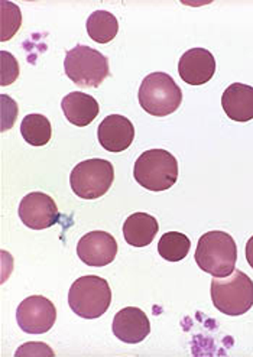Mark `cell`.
<instances>
[{
	"label": "cell",
	"mask_w": 253,
	"mask_h": 357,
	"mask_svg": "<svg viewBox=\"0 0 253 357\" xmlns=\"http://www.w3.org/2000/svg\"><path fill=\"white\" fill-rule=\"evenodd\" d=\"M77 255L87 266L102 268L114 261L118 255V242L107 231H90L77 245Z\"/></svg>",
	"instance_id": "30bf717a"
},
{
	"label": "cell",
	"mask_w": 253,
	"mask_h": 357,
	"mask_svg": "<svg viewBox=\"0 0 253 357\" xmlns=\"http://www.w3.org/2000/svg\"><path fill=\"white\" fill-rule=\"evenodd\" d=\"M211 301L226 315H243L253 307V281L236 269L229 276L213 278Z\"/></svg>",
	"instance_id": "7a4b0ae2"
},
{
	"label": "cell",
	"mask_w": 253,
	"mask_h": 357,
	"mask_svg": "<svg viewBox=\"0 0 253 357\" xmlns=\"http://www.w3.org/2000/svg\"><path fill=\"white\" fill-rule=\"evenodd\" d=\"M246 259H247V264L253 269V236L250 237V239L246 243Z\"/></svg>",
	"instance_id": "cb8c5ba5"
},
{
	"label": "cell",
	"mask_w": 253,
	"mask_h": 357,
	"mask_svg": "<svg viewBox=\"0 0 253 357\" xmlns=\"http://www.w3.org/2000/svg\"><path fill=\"white\" fill-rule=\"evenodd\" d=\"M112 304L109 282L100 276L86 275L77 280L68 291V305L82 319L94 320L102 317Z\"/></svg>",
	"instance_id": "277c9868"
},
{
	"label": "cell",
	"mask_w": 253,
	"mask_h": 357,
	"mask_svg": "<svg viewBox=\"0 0 253 357\" xmlns=\"http://www.w3.org/2000/svg\"><path fill=\"white\" fill-rule=\"evenodd\" d=\"M216 73V59L204 48H192L184 52L178 63V74L190 86L208 83Z\"/></svg>",
	"instance_id": "8fae6325"
},
{
	"label": "cell",
	"mask_w": 253,
	"mask_h": 357,
	"mask_svg": "<svg viewBox=\"0 0 253 357\" xmlns=\"http://www.w3.org/2000/svg\"><path fill=\"white\" fill-rule=\"evenodd\" d=\"M61 107L67 121L79 128L89 126L100 112L99 103H97L95 98L80 91H72L67 94L63 98Z\"/></svg>",
	"instance_id": "9a60e30c"
},
{
	"label": "cell",
	"mask_w": 253,
	"mask_h": 357,
	"mask_svg": "<svg viewBox=\"0 0 253 357\" xmlns=\"http://www.w3.org/2000/svg\"><path fill=\"white\" fill-rule=\"evenodd\" d=\"M15 356H54V351L45 343H26L17 349Z\"/></svg>",
	"instance_id": "603a6c76"
},
{
	"label": "cell",
	"mask_w": 253,
	"mask_h": 357,
	"mask_svg": "<svg viewBox=\"0 0 253 357\" xmlns=\"http://www.w3.org/2000/svg\"><path fill=\"white\" fill-rule=\"evenodd\" d=\"M133 176L136 183L149 191H165L178 180V162L165 149H149L135 162Z\"/></svg>",
	"instance_id": "3957f363"
},
{
	"label": "cell",
	"mask_w": 253,
	"mask_h": 357,
	"mask_svg": "<svg viewBox=\"0 0 253 357\" xmlns=\"http://www.w3.org/2000/svg\"><path fill=\"white\" fill-rule=\"evenodd\" d=\"M55 320V305L43 295L28 296L16 310L17 326L28 334H44L49 331Z\"/></svg>",
	"instance_id": "ba28073f"
},
{
	"label": "cell",
	"mask_w": 253,
	"mask_h": 357,
	"mask_svg": "<svg viewBox=\"0 0 253 357\" xmlns=\"http://www.w3.org/2000/svg\"><path fill=\"white\" fill-rule=\"evenodd\" d=\"M0 61H2V82L0 84L9 86L15 83L19 75V64L16 58L8 51H2L0 52Z\"/></svg>",
	"instance_id": "44dd1931"
},
{
	"label": "cell",
	"mask_w": 253,
	"mask_h": 357,
	"mask_svg": "<svg viewBox=\"0 0 253 357\" xmlns=\"http://www.w3.org/2000/svg\"><path fill=\"white\" fill-rule=\"evenodd\" d=\"M97 137L109 152L126 151L135 139V126L128 117L121 114H110L99 125Z\"/></svg>",
	"instance_id": "4fadbf2b"
},
{
	"label": "cell",
	"mask_w": 253,
	"mask_h": 357,
	"mask_svg": "<svg viewBox=\"0 0 253 357\" xmlns=\"http://www.w3.org/2000/svg\"><path fill=\"white\" fill-rule=\"evenodd\" d=\"M114 181L112 162L100 158L87 160L75 165L70 175L71 190L83 200H95L103 197Z\"/></svg>",
	"instance_id": "52a82bcc"
},
{
	"label": "cell",
	"mask_w": 253,
	"mask_h": 357,
	"mask_svg": "<svg viewBox=\"0 0 253 357\" xmlns=\"http://www.w3.org/2000/svg\"><path fill=\"white\" fill-rule=\"evenodd\" d=\"M160 230V225L153 215L148 213H135L129 215L123 225L126 243L133 248H145L151 245Z\"/></svg>",
	"instance_id": "2e32d148"
},
{
	"label": "cell",
	"mask_w": 253,
	"mask_h": 357,
	"mask_svg": "<svg viewBox=\"0 0 253 357\" xmlns=\"http://www.w3.org/2000/svg\"><path fill=\"white\" fill-rule=\"evenodd\" d=\"M64 70L74 84L84 89L99 87L110 74L107 56L87 45H77L67 52Z\"/></svg>",
	"instance_id": "8992f818"
},
{
	"label": "cell",
	"mask_w": 253,
	"mask_h": 357,
	"mask_svg": "<svg viewBox=\"0 0 253 357\" xmlns=\"http://www.w3.org/2000/svg\"><path fill=\"white\" fill-rule=\"evenodd\" d=\"M2 112H3V117H2V132L10 129L16 121L17 116V106L15 103L13 98L8 97L6 94H2Z\"/></svg>",
	"instance_id": "7402d4cb"
},
{
	"label": "cell",
	"mask_w": 253,
	"mask_h": 357,
	"mask_svg": "<svg viewBox=\"0 0 253 357\" xmlns=\"http://www.w3.org/2000/svg\"><path fill=\"white\" fill-rule=\"evenodd\" d=\"M224 113L235 122H249L253 119V87L242 83L230 84L222 97Z\"/></svg>",
	"instance_id": "5bb4252c"
},
{
	"label": "cell",
	"mask_w": 253,
	"mask_h": 357,
	"mask_svg": "<svg viewBox=\"0 0 253 357\" xmlns=\"http://www.w3.org/2000/svg\"><path fill=\"white\" fill-rule=\"evenodd\" d=\"M194 257L200 269L211 276H229L236 266L238 246L229 233L207 231L200 237Z\"/></svg>",
	"instance_id": "6da1fadb"
},
{
	"label": "cell",
	"mask_w": 253,
	"mask_h": 357,
	"mask_svg": "<svg viewBox=\"0 0 253 357\" xmlns=\"http://www.w3.org/2000/svg\"><path fill=\"white\" fill-rule=\"evenodd\" d=\"M21 135L26 144L32 146H44L49 142V139L52 136L51 122L44 114H28L22 121Z\"/></svg>",
	"instance_id": "ac0fdd59"
},
{
	"label": "cell",
	"mask_w": 253,
	"mask_h": 357,
	"mask_svg": "<svg viewBox=\"0 0 253 357\" xmlns=\"http://www.w3.org/2000/svg\"><path fill=\"white\" fill-rule=\"evenodd\" d=\"M0 8H2V12H0V16H2V36H0V39L5 43L13 38L17 29L21 28L22 15L15 3L6 2V0L0 2Z\"/></svg>",
	"instance_id": "ffe728a7"
},
{
	"label": "cell",
	"mask_w": 253,
	"mask_h": 357,
	"mask_svg": "<svg viewBox=\"0 0 253 357\" xmlns=\"http://www.w3.org/2000/svg\"><path fill=\"white\" fill-rule=\"evenodd\" d=\"M139 105L151 116L164 117L177 110L183 103V91L167 73H152L144 78L139 87Z\"/></svg>",
	"instance_id": "5b68a950"
},
{
	"label": "cell",
	"mask_w": 253,
	"mask_h": 357,
	"mask_svg": "<svg viewBox=\"0 0 253 357\" xmlns=\"http://www.w3.org/2000/svg\"><path fill=\"white\" fill-rule=\"evenodd\" d=\"M19 217L26 227L45 230L60 220V213L48 194L35 191L22 198L19 204Z\"/></svg>",
	"instance_id": "9c48e42d"
},
{
	"label": "cell",
	"mask_w": 253,
	"mask_h": 357,
	"mask_svg": "<svg viewBox=\"0 0 253 357\" xmlns=\"http://www.w3.org/2000/svg\"><path fill=\"white\" fill-rule=\"evenodd\" d=\"M113 334L128 344L144 342L151 333V323L146 314L136 307H126L114 315Z\"/></svg>",
	"instance_id": "7c38bea8"
},
{
	"label": "cell",
	"mask_w": 253,
	"mask_h": 357,
	"mask_svg": "<svg viewBox=\"0 0 253 357\" xmlns=\"http://www.w3.org/2000/svg\"><path fill=\"white\" fill-rule=\"evenodd\" d=\"M87 33L97 44L113 41L119 32V22L113 13L107 10H95L87 19Z\"/></svg>",
	"instance_id": "e0dca14e"
},
{
	"label": "cell",
	"mask_w": 253,
	"mask_h": 357,
	"mask_svg": "<svg viewBox=\"0 0 253 357\" xmlns=\"http://www.w3.org/2000/svg\"><path fill=\"white\" fill-rule=\"evenodd\" d=\"M191 248V242L184 233L168 231L161 236L158 243V252L161 257L168 262H180L187 257Z\"/></svg>",
	"instance_id": "d6986e66"
}]
</instances>
